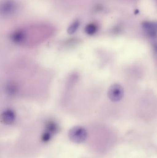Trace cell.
<instances>
[{"instance_id": "6da1fadb", "label": "cell", "mask_w": 157, "mask_h": 158, "mask_svg": "<svg viewBox=\"0 0 157 158\" xmlns=\"http://www.w3.org/2000/svg\"><path fill=\"white\" fill-rule=\"evenodd\" d=\"M68 137L73 143H81L86 139L87 132L85 129L82 126H74L69 130Z\"/></svg>"}, {"instance_id": "7a4b0ae2", "label": "cell", "mask_w": 157, "mask_h": 158, "mask_svg": "<svg viewBox=\"0 0 157 158\" xmlns=\"http://www.w3.org/2000/svg\"><path fill=\"white\" fill-rule=\"evenodd\" d=\"M124 95L123 87L119 84L112 85L109 87L108 91V96L111 101L118 102L121 100Z\"/></svg>"}, {"instance_id": "3957f363", "label": "cell", "mask_w": 157, "mask_h": 158, "mask_svg": "<svg viewBox=\"0 0 157 158\" xmlns=\"http://www.w3.org/2000/svg\"><path fill=\"white\" fill-rule=\"evenodd\" d=\"M17 6L13 0H4L0 3V14L8 15L14 14L16 11Z\"/></svg>"}, {"instance_id": "277c9868", "label": "cell", "mask_w": 157, "mask_h": 158, "mask_svg": "<svg viewBox=\"0 0 157 158\" xmlns=\"http://www.w3.org/2000/svg\"><path fill=\"white\" fill-rule=\"evenodd\" d=\"M143 28L148 36L153 38L156 36L157 27L155 23L150 22H145L143 24Z\"/></svg>"}, {"instance_id": "5b68a950", "label": "cell", "mask_w": 157, "mask_h": 158, "mask_svg": "<svg viewBox=\"0 0 157 158\" xmlns=\"http://www.w3.org/2000/svg\"><path fill=\"white\" fill-rule=\"evenodd\" d=\"M15 119L14 113L12 110H7L4 111L1 117L2 121L5 124H12Z\"/></svg>"}, {"instance_id": "8992f818", "label": "cell", "mask_w": 157, "mask_h": 158, "mask_svg": "<svg viewBox=\"0 0 157 158\" xmlns=\"http://www.w3.org/2000/svg\"><path fill=\"white\" fill-rule=\"evenodd\" d=\"M11 37L12 40L15 42H21L25 39L26 32L23 30H18L12 33Z\"/></svg>"}, {"instance_id": "52a82bcc", "label": "cell", "mask_w": 157, "mask_h": 158, "mask_svg": "<svg viewBox=\"0 0 157 158\" xmlns=\"http://www.w3.org/2000/svg\"><path fill=\"white\" fill-rule=\"evenodd\" d=\"M97 30L96 26L94 24L88 25L85 28V32L89 35H94Z\"/></svg>"}, {"instance_id": "ba28073f", "label": "cell", "mask_w": 157, "mask_h": 158, "mask_svg": "<svg viewBox=\"0 0 157 158\" xmlns=\"http://www.w3.org/2000/svg\"><path fill=\"white\" fill-rule=\"evenodd\" d=\"M47 131L50 133L52 134L58 131L57 125L53 122H49L47 126Z\"/></svg>"}, {"instance_id": "9c48e42d", "label": "cell", "mask_w": 157, "mask_h": 158, "mask_svg": "<svg viewBox=\"0 0 157 158\" xmlns=\"http://www.w3.org/2000/svg\"><path fill=\"white\" fill-rule=\"evenodd\" d=\"M79 26V23L78 21H75L73 23L70 27L68 28L67 30V32L69 34H73L78 29Z\"/></svg>"}, {"instance_id": "30bf717a", "label": "cell", "mask_w": 157, "mask_h": 158, "mask_svg": "<svg viewBox=\"0 0 157 158\" xmlns=\"http://www.w3.org/2000/svg\"><path fill=\"white\" fill-rule=\"evenodd\" d=\"M52 137V134L49 132L46 131L42 134L41 136V141L44 143H47L49 142Z\"/></svg>"}]
</instances>
